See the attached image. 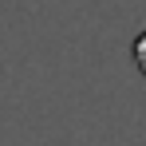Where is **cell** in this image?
Instances as JSON below:
<instances>
[{"mask_svg":"<svg viewBox=\"0 0 146 146\" xmlns=\"http://www.w3.org/2000/svg\"><path fill=\"white\" fill-rule=\"evenodd\" d=\"M134 63H138V71L146 75V32L134 40Z\"/></svg>","mask_w":146,"mask_h":146,"instance_id":"6da1fadb","label":"cell"}]
</instances>
